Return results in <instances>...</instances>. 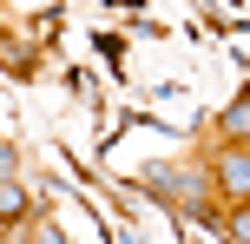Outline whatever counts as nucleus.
Masks as SVG:
<instances>
[{
    "label": "nucleus",
    "instance_id": "f257e3e1",
    "mask_svg": "<svg viewBox=\"0 0 250 244\" xmlns=\"http://www.w3.org/2000/svg\"><path fill=\"white\" fill-rule=\"evenodd\" d=\"M198 158L211 165V192L224 198V205H244V198H250V145H224V139H211Z\"/></svg>",
    "mask_w": 250,
    "mask_h": 244
},
{
    "label": "nucleus",
    "instance_id": "f03ea898",
    "mask_svg": "<svg viewBox=\"0 0 250 244\" xmlns=\"http://www.w3.org/2000/svg\"><path fill=\"white\" fill-rule=\"evenodd\" d=\"M211 139H224V145H250V86H237V92H230V106H217Z\"/></svg>",
    "mask_w": 250,
    "mask_h": 244
},
{
    "label": "nucleus",
    "instance_id": "7ed1b4c3",
    "mask_svg": "<svg viewBox=\"0 0 250 244\" xmlns=\"http://www.w3.org/2000/svg\"><path fill=\"white\" fill-rule=\"evenodd\" d=\"M33 218H40L33 198H26V192H20V178L7 172V178H0V231H26Z\"/></svg>",
    "mask_w": 250,
    "mask_h": 244
},
{
    "label": "nucleus",
    "instance_id": "20e7f679",
    "mask_svg": "<svg viewBox=\"0 0 250 244\" xmlns=\"http://www.w3.org/2000/svg\"><path fill=\"white\" fill-rule=\"evenodd\" d=\"M0 66H7L13 79H33V73H40V60H33V46H20V40H13V33H7V60H0Z\"/></svg>",
    "mask_w": 250,
    "mask_h": 244
},
{
    "label": "nucleus",
    "instance_id": "39448f33",
    "mask_svg": "<svg viewBox=\"0 0 250 244\" xmlns=\"http://www.w3.org/2000/svg\"><path fill=\"white\" fill-rule=\"evenodd\" d=\"M26 244H73V238H66V231H60V224H53V218H46V211H40V218H33V224H26Z\"/></svg>",
    "mask_w": 250,
    "mask_h": 244
},
{
    "label": "nucleus",
    "instance_id": "423d86ee",
    "mask_svg": "<svg viewBox=\"0 0 250 244\" xmlns=\"http://www.w3.org/2000/svg\"><path fill=\"white\" fill-rule=\"evenodd\" d=\"M224 244H250V198L230 205V224H224Z\"/></svg>",
    "mask_w": 250,
    "mask_h": 244
}]
</instances>
